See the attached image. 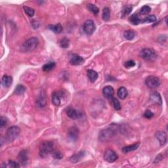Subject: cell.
I'll list each match as a JSON object with an SVG mask.
<instances>
[{
	"label": "cell",
	"instance_id": "6da1fadb",
	"mask_svg": "<svg viewBox=\"0 0 168 168\" xmlns=\"http://www.w3.org/2000/svg\"><path fill=\"white\" fill-rule=\"evenodd\" d=\"M120 132V127L118 125L115 123H112L108 127L103 129L99 133V139L100 140L106 142L113 137H115Z\"/></svg>",
	"mask_w": 168,
	"mask_h": 168
},
{
	"label": "cell",
	"instance_id": "7a4b0ae2",
	"mask_svg": "<svg viewBox=\"0 0 168 168\" xmlns=\"http://www.w3.org/2000/svg\"><path fill=\"white\" fill-rule=\"evenodd\" d=\"M38 39L36 37H33L28 39L23 43L21 50L23 52H31L37 48L38 45Z\"/></svg>",
	"mask_w": 168,
	"mask_h": 168
},
{
	"label": "cell",
	"instance_id": "3957f363",
	"mask_svg": "<svg viewBox=\"0 0 168 168\" xmlns=\"http://www.w3.org/2000/svg\"><path fill=\"white\" fill-rule=\"evenodd\" d=\"M54 144L52 141H44L39 146V156L42 158L46 157L51 154L53 150Z\"/></svg>",
	"mask_w": 168,
	"mask_h": 168
},
{
	"label": "cell",
	"instance_id": "277c9868",
	"mask_svg": "<svg viewBox=\"0 0 168 168\" xmlns=\"http://www.w3.org/2000/svg\"><path fill=\"white\" fill-rule=\"evenodd\" d=\"M20 132H21V129L18 126H13L10 127L7 130L5 139L9 143H11L13 140H15L18 136L19 135Z\"/></svg>",
	"mask_w": 168,
	"mask_h": 168
},
{
	"label": "cell",
	"instance_id": "5b68a950",
	"mask_svg": "<svg viewBox=\"0 0 168 168\" xmlns=\"http://www.w3.org/2000/svg\"><path fill=\"white\" fill-rule=\"evenodd\" d=\"M140 56L145 60L152 61L157 58V53L153 49L144 48L140 52Z\"/></svg>",
	"mask_w": 168,
	"mask_h": 168
},
{
	"label": "cell",
	"instance_id": "8992f818",
	"mask_svg": "<svg viewBox=\"0 0 168 168\" xmlns=\"http://www.w3.org/2000/svg\"><path fill=\"white\" fill-rule=\"evenodd\" d=\"M145 83L147 87L150 89H155L160 85V79L154 76H150L147 77L145 80Z\"/></svg>",
	"mask_w": 168,
	"mask_h": 168
},
{
	"label": "cell",
	"instance_id": "52a82bcc",
	"mask_svg": "<svg viewBox=\"0 0 168 168\" xmlns=\"http://www.w3.org/2000/svg\"><path fill=\"white\" fill-rule=\"evenodd\" d=\"M118 158V156L115 151L109 149H106L104 154V159L109 163H113Z\"/></svg>",
	"mask_w": 168,
	"mask_h": 168
},
{
	"label": "cell",
	"instance_id": "ba28073f",
	"mask_svg": "<svg viewBox=\"0 0 168 168\" xmlns=\"http://www.w3.org/2000/svg\"><path fill=\"white\" fill-rule=\"evenodd\" d=\"M95 29V25L92 20H87L83 24V30L87 35L93 34Z\"/></svg>",
	"mask_w": 168,
	"mask_h": 168
},
{
	"label": "cell",
	"instance_id": "9c48e42d",
	"mask_svg": "<svg viewBox=\"0 0 168 168\" xmlns=\"http://www.w3.org/2000/svg\"><path fill=\"white\" fill-rule=\"evenodd\" d=\"M65 112L66 115L72 120H78L82 117V114L81 112L71 107H68L65 110Z\"/></svg>",
	"mask_w": 168,
	"mask_h": 168
},
{
	"label": "cell",
	"instance_id": "30bf717a",
	"mask_svg": "<svg viewBox=\"0 0 168 168\" xmlns=\"http://www.w3.org/2000/svg\"><path fill=\"white\" fill-rule=\"evenodd\" d=\"M150 101L155 104V105L161 106L162 105V99L160 94L157 91H153L150 93Z\"/></svg>",
	"mask_w": 168,
	"mask_h": 168
},
{
	"label": "cell",
	"instance_id": "8fae6325",
	"mask_svg": "<svg viewBox=\"0 0 168 168\" xmlns=\"http://www.w3.org/2000/svg\"><path fill=\"white\" fill-rule=\"evenodd\" d=\"M155 137L157 140L159 141L161 146H164L166 144L167 140V135L166 132H162V131H158V132H157L155 133Z\"/></svg>",
	"mask_w": 168,
	"mask_h": 168
},
{
	"label": "cell",
	"instance_id": "7c38bea8",
	"mask_svg": "<svg viewBox=\"0 0 168 168\" xmlns=\"http://www.w3.org/2000/svg\"><path fill=\"white\" fill-rule=\"evenodd\" d=\"M18 160L19 163L22 166H26L28 164V152L26 150H23L21 152H20L18 156Z\"/></svg>",
	"mask_w": 168,
	"mask_h": 168
},
{
	"label": "cell",
	"instance_id": "4fadbf2b",
	"mask_svg": "<svg viewBox=\"0 0 168 168\" xmlns=\"http://www.w3.org/2000/svg\"><path fill=\"white\" fill-rule=\"evenodd\" d=\"M62 92H54L52 95V103L55 106H60L61 104V98L63 97Z\"/></svg>",
	"mask_w": 168,
	"mask_h": 168
},
{
	"label": "cell",
	"instance_id": "5bb4252c",
	"mask_svg": "<svg viewBox=\"0 0 168 168\" xmlns=\"http://www.w3.org/2000/svg\"><path fill=\"white\" fill-rule=\"evenodd\" d=\"M84 61H85V60H84L83 57L78 55L74 54L72 56L71 59H70V63L72 65H81L84 62Z\"/></svg>",
	"mask_w": 168,
	"mask_h": 168
},
{
	"label": "cell",
	"instance_id": "9a60e30c",
	"mask_svg": "<svg viewBox=\"0 0 168 168\" xmlns=\"http://www.w3.org/2000/svg\"><path fill=\"white\" fill-rule=\"evenodd\" d=\"M36 105L40 108H43L46 106L47 105V100L45 94L42 92L41 94H39L38 98L36 99Z\"/></svg>",
	"mask_w": 168,
	"mask_h": 168
},
{
	"label": "cell",
	"instance_id": "2e32d148",
	"mask_svg": "<svg viewBox=\"0 0 168 168\" xmlns=\"http://www.w3.org/2000/svg\"><path fill=\"white\" fill-rule=\"evenodd\" d=\"M78 134H79V131L78 128L75 126L70 127V128L68 129V137L72 140H77V139H78Z\"/></svg>",
	"mask_w": 168,
	"mask_h": 168
},
{
	"label": "cell",
	"instance_id": "e0dca14e",
	"mask_svg": "<svg viewBox=\"0 0 168 168\" xmlns=\"http://www.w3.org/2000/svg\"><path fill=\"white\" fill-rule=\"evenodd\" d=\"M103 93L107 99H111L114 94V90L113 87L110 85H107L104 87L103 89Z\"/></svg>",
	"mask_w": 168,
	"mask_h": 168
},
{
	"label": "cell",
	"instance_id": "ac0fdd59",
	"mask_svg": "<svg viewBox=\"0 0 168 168\" xmlns=\"http://www.w3.org/2000/svg\"><path fill=\"white\" fill-rule=\"evenodd\" d=\"M85 151H80V152L74 154V155L70 158V162H72V163H74V164L78 162L79 161L81 160L85 156Z\"/></svg>",
	"mask_w": 168,
	"mask_h": 168
},
{
	"label": "cell",
	"instance_id": "d6986e66",
	"mask_svg": "<svg viewBox=\"0 0 168 168\" xmlns=\"http://www.w3.org/2000/svg\"><path fill=\"white\" fill-rule=\"evenodd\" d=\"M139 143H135V144H131V145L129 146L123 147L122 149V151L123 154H127L129 152H132V151L137 150L139 148Z\"/></svg>",
	"mask_w": 168,
	"mask_h": 168
},
{
	"label": "cell",
	"instance_id": "ffe728a7",
	"mask_svg": "<svg viewBox=\"0 0 168 168\" xmlns=\"http://www.w3.org/2000/svg\"><path fill=\"white\" fill-rule=\"evenodd\" d=\"M13 83V78L8 75H4L1 80V83L4 87H9Z\"/></svg>",
	"mask_w": 168,
	"mask_h": 168
},
{
	"label": "cell",
	"instance_id": "44dd1931",
	"mask_svg": "<svg viewBox=\"0 0 168 168\" xmlns=\"http://www.w3.org/2000/svg\"><path fill=\"white\" fill-rule=\"evenodd\" d=\"M87 75L88 78L89 79L90 82L91 83H94L96 82V80L98 78V74L95 70H88L87 71Z\"/></svg>",
	"mask_w": 168,
	"mask_h": 168
},
{
	"label": "cell",
	"instance_id": "7402d4cb",
	"mask_svg": "<svg viewBox=\"0 0 168 168\" xmlns=\"http://www.w3.org/2000/svg\"><path fill=\"white\" fill-rule=\"evenodd\" d=\"M117 96H118L120 99H125L126 97L128 95V91H127V89L124 87H121L117 90Z\"/></svg>",
	"mask_w": 168,
	"mask_h": 168
},
{
	"label": "cell",
	"instance_id": "603a6c76",
	"mask_svg": "<svg viewBox=\"0 0 168 168\" xmlns=\"http://www.w3.org/2000/svg\"><path fill=\"white\" fill-rule=\"evenodd\" d=\"M48 28L49 30H51V31H53L55 33H60L62 32V25L59 23V24H56L55 25H49Z\"/></svg>",
	"mask_w": 168,
	"mask_h": 168
},
{
	"label": "cell",
	"instance_id": "cb8c5ba5",
	"mask_svg": "<svg viewBox=\"0 0 168 168\" xmlns=\"http://www.w3.org/2000/svg\"><path fill=\"white\" fill-rule=\"evenodd\" d=\"M129 21L133 25H138L142 21V20L140 19L139 16L137 14H133L129 16Z\"/></svg>",
	"mask_w": 168,
	"mask_h": 168
},
{
	"label": "cell",
	"instance_id": "d4e9b609",
	"mask_svg": "<svg viewBox=\"0 0 168 168\" xmlns=\"http://www.w3.org/2000/svg\"><path fill=\"white\" fill-rule=\"evenodd\" d=\"M55 62H53V61H50L48 63L45 64L42 67V69L44 72H49L52 70L53 68L55 67Z\"/></svg>",
	"mask_w": 168,
	"mask_h": 168
},
{
	"label": "cell",
	"instance_id": "484cf974",
	"mask_svg": "<svg viewBox=\"0 0 168 168\" xmlns=\"http://www.w3.org/2000/svg\"><path fill=\"white\" fill-rule=\"evenodd\" d=\"M123 36L127 40H132L135 36V33L132 30H128L124 32Z\"/></svg>",
	"mask_w": 168,
	"mask_h": 168
},
{
	"label": "cell",
	"instance_id": "4316f807",
	"mask_svg": "<svg viewBox=\"0 0 168 168\" xmlns=\"http://www.w3.org/2000/svg\"><path fill=\"white\" fill-rule=\"evenodd\" d=\"M103 19L105 21H109L110 17V11L109 7H105L103 9V14H102Z\"/></svg>",
	"mask_w": 168,
	"mask_h": 168
},
{
	"label": "cell",
	"instance_id": "83f0119b",
	"mask_svg": "<svg viewBox=\"0 0 168 168\" xmlns=\"http://www.w3.org/2000/svg\"><path fill=\"white\" fill-rule=\"evenodd\" d=\"M87 9H88L90 12H91L93 14H94L95 15H97L99 13V8L97 7L96 5H93V4H91V3L87 4Z\"/></svg>",
	"mask_w": 168,
	"mask_h": 168
},
{
	"label": "cell",
	"instance_id": "f1b7e54d",
	"mask_svg": "<svg viewBox=\"0 0 168 168\" xmlns=\"http://www.w3.org/2000/svg\"><path fill=\"white\" fill-rule=\"evenodd\" d=\"M59 44L60 48L66 49L68 48L70 45V40L68 38H64L60 39V41L59 42Z\"/></svg>",
	"mask_w": 168,
	"mask_h": 168
},
{
	"label": "cell",
	"instance_id": "f546056e",
	"mask_svg": "<svg viewBox=\"0 0 168 168\" xmlns=\"http://www.w3.org/2000/svg\"><path fill=\"white\" fill-rule=\"evenodd\" d=\"M111 103L114 106V109L116 110H120L121 109V104L119 102V100H117L115 97H112L111 98Z\"/></svg>",
	"mask_w": 168,
	"mask_h": 168
},
{
	"label": "cell",
	"instance_id": "4dcf8cb0",
	"mask_svg": "<svg viewBox=\"0 0 168 168\" xmlns=\"http://www.w3.org/2000/svg\"><path fill=\"white\" fill-rule=\"evenodd\" d=\"M26 91V87L22 85H18L16 87V88L15 89V93L16 95H22L23 93L25 92Z\"/></svg>",
	"mask_w": 168,
	"mask_h": 168
},
{
	"label": "cell",
	"instance_id": "1f68e13d",
	"mask_svg": "<svg viewBox=\"0 0 168 168\" xmlns=\"http://www.w3.org/2000/svg\"><path fill=\"white\" fill-rule=\"evenodd\" d=\"M51 154L53 158L56 160H61L63 158V154L59 150H53V152H51Z\"/></svg>",
	"mask_w": 168,
	"mask_h": 168
},
{
	"label": "cell",
	"instance_id": "d6a6232c",
	"mask_svg": "<svg viewBox=\"0 0 168 168\" xmlns=\"http://www.w3.org/2000/svg\"><path fill=\"white\" fill-rule=\"evenodd\" d=\"M23 9H24L26 13V14L27 15L30 17H32V16L34 15V13H35V11L34 9L31 8V7H29L28 6H24L23 7Z\"/></svg>",
	"mask_w": 168,
	"mask_h": 168
},
{
	"label": "cell",
	"instance_id": "836d02e7",
	"mask_svg": "<svg viewBox=\"0 0 168 168\" xmlns=\"http://www.w3.org/2000/svg\"><path fill=\"white\" fill-rule=\"evenodd\" d=\"M156 21V17L154 15H149L146 16L143 20V22L144 23H151V22H154Z\"/></svg>",
	"mask_w": 168,
	"mask_h": 168
},
{
	"label": "cell",
	"instance_id": "e575fe53",
	"mask_svg": "<svg viewBox=\"0 0 168 168\" xmlns=\"http://www.w3.org/2000/svg\"><path fill=\"white\" fill-rule=\"evenodd\" d=\"M5 167H13V168H18L20 167V165L19 163H16L15 161L13 160H9L8 163H7V164H5Z\"/></svg>",
	"mask_w": 168,
	"mask_h": 168
},
{
	"label": "cell",
	"instance_id": "d590c367",
	"mask_svg": "<svg viewBox=\"0 0 168 168\" xmlns=\"http://www.w3.org/2000/svg\"><path fill=\"white\" fill-rule=\"evenodd\" d=\"M132 11V7L127 6L124 7L122 11V16H126V15H129Z\"/></svg>",
	"mask_w": 168,
	"mask_h": 168
},
{
	"label": "cell",
	"instance_id": "8d00e7d4",
	"mask_svg": "<svg viewBox=\"0 0 168 168\" xmlns=\"http://www.w3.org/2000/svg\"><path fill=\"white\" fill-rule=\"evenodd\" d=\"M150 11H151V8L148 5H144L140 9V13L142 15H147V14H149Z\"/></svg>",
	"mask_w": 168,
	"mask_h": 168
},
{
	"label": "cell",
	"instance_id": "74e56055",
	"mask_svg": "<svg viewBox=\"0 0 168 168\" xmlns=\"http://www.w3.org/2000/svg\"><path fill=\"white\" fill-rule=\"evenodd\" d=\"M135 66V62L132 60H128V61L126 62L125 64H124V66H125L126 68H131Z\"/></svg>",
	"mask_w": 168,
	"mask_h": 168
},
{
	"label": "cell",
	"instance_id": "f35d334b",
	"mask_svg": "<svg viewBox=\"0 0 168 168\" xmlns=\"http://www.w3.org/2000/svg\"><path fill=\"white\" fill-rule=\"evenodd\" d=\"M143 116L147 119H150L154 116V114L150 111V110H146L145 112H144Z\"/></svg>",
	"mask_w": 168,
	"mask_h": 168
},
{
	"label": "cell",
	"instance_id": "ab89813d",
	"mask_svg": "<svg viewBox=\"0 0 168 168\" xmlns=\"http://www.w3.org/2000/svg\"><path fill=\"white\" fill-rule=\"evenodd\" d=\"M7 120L6 117L1 116V117H0V127L2 128V127L7 125Z\"/></svg>",
	"mask_w": 168,
	"mask_h": 168
}]
</instances>
